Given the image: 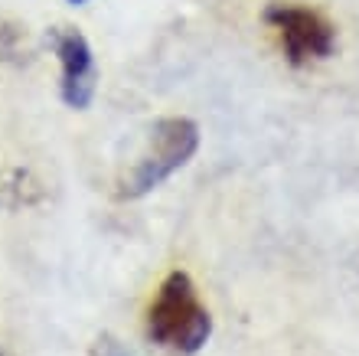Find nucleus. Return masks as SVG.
<instances>
[{"instance_id": "obj_6", "label": "nucleus", "mask_w": 359, "mask_h": 356, "mask_svg": "<svg viewBox=\"0 0 359 356\" xmlns=\"http://www.w3.org/2000/svg\"><path fill=\"white\" fill-rule=\"evenodd\" d=\"M69 4H76V7H79V4H88V0H69Z\"/></svg>"}, {"instance_id": "obj_3", "label": "nucleus", "mask_w": 359, "mask_h": 356, "mask_svg": "<svg viewBox=\"0 0 359 356\" xmlns=\"http://www.w3.org/2000/svg\"><path fill=\"white\" fill-rule=\"evenodd\" d=\"M262 17L271 29H278L284 56L294 69L333 56V49H337V27L320 10L287 4V0H271Z\"/></svg>"}, {"instance_id": "obj_1", "label": "nucleus", "mask_w": 359, "mask_h": 356, "mask_svg": "<svg viewBox=\"0 0 359 356\" xmlns=\"http://www.w3.org/2000/svg\"><path fill=\"white\" fill-rule=\"evenodd\" d=\"M147 337L177 356H196L212 337V314L183 268H173L154 294L147 308Z\"/></svg>"}, {"instance_id": "obj_7", "label": "nucleus", "mask_w": 359, "mask_h": 356, "mask_svg": "<svg viewBox=\"0 0 359 356\" xmlns=\"http://www.w3.org/2000/svg\"><path fill=\"white\" fill-rule=\"evenodd\" d=\"M0 356H10V353H7V350H0Z\"/></svg>"}, {"instance_id": "obj_2", "label": "nucleus", "mask_w": 359, "mask_h": 356, "mask_svg": "<svg viewBox=\"0 0 359 356\" xmlns=\"http://www.w3.org/2000/svg\"><path fill=\"white\" fill-rule=\"evenodd\" d=\"M199 150V128L189 118H161L147 134V144L137 154L134 167L118 180L114 197L141 199L157 190L167 177H173L183 164Z\"/></svg>"}, {"instance_id": "obj_5", "label": "nucleus", "mask_w": 359, "mask_h": 356, "mask_svg": "<svg viewBox=\"0 0 359 356\" xmlns=\"http://www.w3.org/2000/svg\"><path fill=\"white\" fill-rule=\"evenodd\" d=\"M92 356H137L134 350H128L118 337H111V334H102V337H95L92 350H88Z\"/></svg>"}, {"instance_id": "obj_4", "label": "nucleus", "mask_w": 359, "mask_h": 356, "mask_svg": "<svg viewBox=\"0 0 359 356\" xmlns=\"http://www.w3.org/2000/svg\"><path fill=\"white\" fill-rule=\"evenodd\" d=\"M53 49L62 66V82H59L62 102L76 112H86L95 98V88H98V66H95V53L88 39L76 27H59L53 29Z\"/></svg>"}]
</instances>
